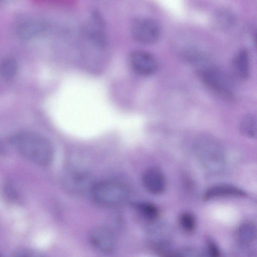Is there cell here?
I'll use <instances>...</instances> for the list:
<instances>
[{"mask_svg":"<svg viewBox=\"0 0 257 257\" xmlns=\"http://www.w3.org/2000/svg\"><path fill=\"white\" fill-rule=\"evenodd\" d=\"M12 143L21 156L38 165L46 166L53 160L54 150L52 143L40 134L19 132L13 137Z\"/></svg>","mask_w":257,"mask_h":257,"instance_id":"obj_1","label":"cell"},{"mask_svg":"<svg viewBox=\"0 0 257 257\" xmlns=\"http://www.w3.org/2000/svg\"><path fill=\"white\" fill-rule=\"evenodd\" d=\"M194 150L202 167L213 174L221 172L226 165V156L221 144L211 136L204 135L195 141Z\"/></svg>","mask_w":257,"mask_h":257,"instance_id":"obj_2","label":"cell"},{"mask_svg":"<svg viewBox=\"0 0 257 257\" xmlns=\"http://www.w3.org/2000/svg\"><path fill=\"white\" fill-rule=\"evenodd\" d=\"M91 196L98 204L107 207L121 205L128 199L130 191L123 183L114 180H104L92 185Z\"/></svg>","mask_w":257,"mask_h":257,"instance_id":"obj_3","label":"cell"},{"mask_svg":"<svg viewBox=\"0 0 257 257\" xmlns=\"http://www.w3.org/2000/svg\"><path fill=\"white\" fill-rule=\"evenodd\" d=\"M203 82L214 93L224 98H231L233 95L232 81L228 76L218 67L209 66L200 72Z\"/></svg>","mask_w":257,"mask_h":257,"instance_id":"obj_4","label":"cell"},{"mask_svg":"<svg viewBox=\"0 0 257 257\" xmlns=\"http://www.w3.org/2000/svg\"><path fill=\"white\" fill-rule=\"evenodd\" d=\"M131 30L137 41L146 44L157 42L162 34L160 24L149 18L140 17L134 19L131 24Z\"/></svg>","mask_w":257,"mask_h":257,"instance_id":"obj_5","label":"cell"},{"mask_svg":"<svg viewBox=\"0 0 257 257\" xmlns=\"http://www.w3.org/2000/svg\"><path fill=\"white\" fill-rule=\"evenodd\" d=\"M46 25L44 21L34 16L23 15L19 17L15 25L17 36L22 40H31L42 34Z\"/></svg>","mask_w":257,"mask_h":257,"instance_id":"obj_6","label":"cell"},{"mask_svg":"<svg viewBox=\"0 0 257 257\" xmlns=\"http://www.w3.org/2000/svg\"><path fill=\"white\" fill-rule=\"evenodd\" d=\"M128 63L134 72L144 76L154 74L158 67L155 58L150 53L142 50L132 52L128 57Z\"/></svg>","mask_w":257,"mask_h":257,"instance_id":"obj_7","label":"cell"},{"mask_svg":"<svg viewBox=\"0 0 257 257\" xmlns=\"http://www.w3.org/2000/svg\"><path fill=\"white\" fill-rule=\"evenodd\" d=\"M89 240L93 247L101 252H111L115 247V239L112 232L105 226L93 227L89 233Z\"/></svg>","mask_w":257,"mask_h":257,"instance_id":"obj_8","label":"cell"},{"mask_svg":"<svg viewBox=\"0 0 257 257\" xmlns=\"http://www.w3.org/2000/svg\"><path fill=\"white\" fill-rule=\"evenodd\" d=\"M145 188L152 194H160L165 190L166 180L164 174L155 168L147 169L142 176Z\"/></svg>","mask_w":257,"mask_h":257,"instance_id":"obj_9","label":"cell"},{"mask_svg":"<svg viewBox=\"0 0 257 257\" xmlns=\"http://www.w3.org/2000/svg\"><path fill=\"white\" fill-rule=\"evenodd\" d=\"M162 224H154L148 230V237L153 247L160 252H165L169 247L171 237L169 231Z\"/></svg>","mask_w":257,"mask_h":257,"instance_id":"obj_10","label":"cell"},{"mask_svg":"<svg viewBox=\"0 0 257 257\" xmlns=\"http://www.w3.org/2000/svg\"><path fill=\"white\" fill-rule=\"evenodd\" d=\"M246 195L245 192L235 186L221 184L208 188L205 192L203 198L205 200H208L221 197H244Z\"/></svg>","mask_w":257,"mask_h":257,"instance_id":"obj_11","label":"cell"},{"mask_svg":"<svg viewBox=\"0 0 257 257\" xmlns=\"http://www.w3.org/2000/svg\"><path fill=\"white\" fill-rule=\"evenodd\" d=\"M233 67L237 76L242 80L247 79L250 75V60L247 50L240 49L233 59Z\"/></svg>","mask_w":257,"mask_h":257,"instance_id":"obj_12","label":"cell"},{"mask_svg":"<svg viewBox=\"0 0 257 257\" xmlns=\"http://www.w3.org/2000/svg\"><path fill=\"white\" fill-rule=\"evenodd\" d=\"M66 177V185L70 189L76 192L82 191L90 185L87 175L83 172H69Z\"/></svg>","mask_w":257,"mask_h":257,"instance_id":"obj_13","label":"cell"},{"mask_svg":"<svg viewBox=\"0 0 257 257\" xmlns=\"http://www.w3.org/2000/svg\"><path fill=\"white\" fill-rule=\"evenodd\" d=\"M236 237L240 245L246 246L251 244L256 237L255 225L250 222L242 223L237 230Z\"/></svg>","mask_w":257,"mask_h":257,"instance_id":"obj_14","label":"cell"},{"mask_svg":"<svg viewBox=\"0 0 257 257\" xmlns=\"http://www.w3.org/2000/svg\"><path fill=\"white\" fill-rule=\"evenodd\" d=\"M239 130L243 136L249 138H255L256 136V116L251 113L245 114L240 120Z\"/></svg>","mask_w":257,"mask_h":257,"instance_id":"obj_15","label":"cell"},{"mask_svg":"<svg viewBox=\"0 0 257 257\" xmlns=\"http://www.w3.org/2000/svg\"><path fill=\"white\" fill-rule=\"evenodd\" d=\"M135 208L142 216L150 221L155 220L159 215L157 206L149 202H138L135 204Z\"/></svg>","mask_w":257,"mask_h":257,"instance_id":"obj_16","label":"cell"},{"mask_svg":"<svg viewBox=\"0 0 257 257\" xmlns=\"http://www.w3.org/2000/svg\"><path fill=\"white\" fill-rule=\"evenodd\" d=\"M18 69L17 61L12 58L3 60L0 65V74L5 79L10 80L16 75Z\"/></svg>","mask_w":257,"mask_h":257,"instance_id":"obj_17","label":"cell"},{"mask_svg":"<svg viewBox=\"0 0 257 257\" xmlns=\"http://www.w3.org/2000/svg\"><path fill=\"white\" fill-rule=\"evenodd\" d=\"M179 222L181 228L186 232H192L196 228V219L190 212H185L182 213L179 216Z\"/></svg>","mask_w":257,"mask_h":257,"instance_id":"obj_18","label":"cell"},{"mask_svg":"<svg viewBox=\"0 0 257 257\" xmlns=\"http://www.w3.org/2000/svg\"><path fill=\"white\" fill-rule=\"evenodd\" d=\"M219 25L221 27H226L229 26L233 22L232 15L226 12H222L218 16L217 20Z\"/></svg>","mask_w":257,"mask_h":257,"instance_id":"obj_19","label":"cell"},{"mask_svg":"<svg viewBox=\"0 0 257 257\" xmlns=\"http://www.w3.org/2000/svg\"><path fill=\"white\" fill-rule=\"evenodd\" d=\"M207 252L211 256L219 257L220 255L219 249L215 242L211 239L206 242Z\"/></svg>","mask_w":257,"mask_h":257,"instance_id":"obj_20","label":"cell"},{"mask_svg":"<svg viewBox=\"0 0 257 257\" xmlns=\"http://www.w3.org/2000/svg\"><path fill=\"white\" fill-rule=\"evenodd\" d=\"M1 1H2V0H0V2H1Z\"/></svg>","mask_w":257,"mask_h":257,"instance_id":"obj_21","label":"cell"}]
</instances>
